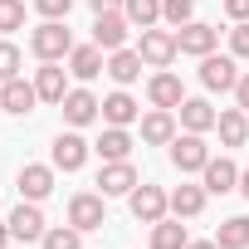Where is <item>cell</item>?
<instances>
[{"label":"cell","mask_w":249,"mask_h":249,"mask_svg":"<svg viewBox=\"0 0 249 249\" xmlns=\"http://www.w3.org/2000/svg\"><path fill=\"white\" fill-rule=\"evenodd\" d=\"M10 78H20V49L10 39H0V83H10Z\"/></svg>","instance_id":"obj_31"},{"label":"cell","mask_w":249,"mask_h":249,"mask_svg":"<svg viewBox=\"0 0 249 249\" xmlns=\"http://www.w3.org/2000/svg\"><path fill=\"white\" fill-rule=\"evenodd\" d=\"M107 73H112L122 88L137 83V78H142V54H137V49H112V54H107Z\"/></svg>","instance_id":"obj_21"},{"label":"cell","mask_w":249,"mask_h":249,"mask_svg":"<svg viewBox=\"0 0 249 249\" xmlns=\"http://www.w3.org/2000/svg\"><path fill=\"white\" fill-rule=\"evenodd\" d=\"M186 225L181 220H157L152 225V249H186Z\"/></svg>","instance_id":"obj_27"},{"label":"cell","mask_w":249,"mask_h":249,"mask_svg":"<svg viewBox=\"0 0 249 249\" xmlns=\"http://www.w3.org/2000/svg\"><path fill=\"white\" fill-rule=\"evenodd\" d=\"M200 83H205L210 93H230V88L239 83V64H234L230 54H205V59H200Z\"/></svg>","instance_id":"obj_6"},{"label":"cell","mask_w":249,"mask_h":249,"mask_svg":"<svg viewBox=\"0 0 249 249\" xmlns=\"http://www.w3.org/2000/svg\"><path fill=\"white\" fill-rule=\"evenodd\" d=\"M59 107H64V122H69V127H88V122H93V117L103 112V103H98V98H93L88 88H69Z\"/></svg>","instance_id":"obj_9"},{"label":"cell","mask_w":249,"mask_h":249,"mask_svg":"<svg viewBox=\"0 0 249 249\" xmlns=\"http://www.w3.org/2000/svg\"><path fill=\"white\" fill-rule=\"evenodd\" d=\"M137 54H142V64H152V69H166L181 49H176V30H142V44H137Z\"/></svg>","instance_id":"obj_5"},{"label":"cell","mask_w":249,"mask_h":249,"mask_svg":"<svg viewBox=\"0 0 249 249\" xmlns=\"http://www.w3.org/2000/svg\"><path fill=\"white\" fill-rule=\"evenodd\" d=\"M35 10H39L44 20H69V10H73V0H35Z\"/></svg>","instance_id":"obj_34"},{"label":"cell","mask_w":249,"mask_h":249,"mask_svg":"<svg viewBox=\"0 0 249 249\" xmlns=\"http://www.w3.org/2000/svg\"><path fill=\"white\" fill-rule=\"evenodd\" d=\"M200 176H205V191H210V196H230V191L239 186V166H234L230 157H210Z\"/></svg>","instance_id":"obj_15"},{"label":"cell","mask_w":249,"mask_h":249,"mask_svg":"<svg viewBox=\"0 0 249 249\" xmlns=\"http://www.w3.org/2000/svg\"><path fill=\"white\" fill-rule=\"evenodd\" d=\"M103 200H107V196L78 191V196L69 200V225H73V230H83V234H88V230H103V225H107V210H103Z\"/></svg>","instance_id":"obj_4"},{"label":"cell","mask_w":249,"mask_h":249,"mask_svg":"<svg viewBox=\"0 0 249 249\" xmlns=\"http://www.w3.org/2000/svg\"><path fill=\"white\" fill-rule=\"evenodd\" d=\"M230 54H234V59H249V20H239V25L230 30Z\"/></svg>","instance_id":"obj_33"},{"label":"cell","mask_w":249,"mask_h":249,"mask_svg":"<svg viewBox=\"0 0 249 249\" xmlns=\"http://www.w3.org/2000/svg\"><path fill=\"white\" fill-rule=\"evenodd\" d=\"M30 49H35L44 64H59L64 54H73V35L64 30V20H44V25L30 35Z\"/></svg>","instance_id":"obj_1"},{"label":"cell","mask_w":249,"mask_h":249,"mask_svg":"<svg viewBox=\"0 0 249 249\" xmlns=\"http://www.w3.org/2000/svg\"><path fill=\"white\" fill-rule=\"evenodd\" d=\"M215 132H220L225 147H244V142H249V117H244V107H225V112L215 117Z\"/></svg>","instance_id":"obj_18"},{"label":"cell","mask_w":249,"mask_h":249,"mask_svg":"<svg viewBox=\"0 0 249 249\" xmlns=\"http://www.w3.org/2000/svg\"><path fill=\"white\" fill-rule=\"evenodd\" d=\"M225 15L239 25V20H249V0H225Z\"/></svg>","instance_id":"obj_35"},{"label":"cell","mask_w":249,"mask_h":249,"mask_svg":"<svg viewBox=\"0 0 249 249\" xmlns=\"http://www.w3.org/2000/svg\"><path fill=\"white\" fill-rule=\"evenodd\" d=\"M234 103L249 112V73H239V83H234Z\"/></svg>","instance_id":"obj_36"},{"label":"cell","mask_w":249,"mask_h":249,"mask_svg":"<svg viewBox=\"0 0 249 249\" xmlns=\"http://www.w3.org/2000/svg\"><path fill=\"white\" fill-rule=\"evenodd\" d=\"M98 157H103V161H127V157H132L127 127H107V132L98 137Z\"/></svg>","instance_id":"obj_25"},{"label":"cell","mask_w":249,"mask_h":249,"mask_svg":"<svg viewBox=\"0 0 249 249\" xmlns=\"http://www.w3.org/2000/svg\"><path fill=\"white\" fill-rule=\"evenodd\" d=\"M5 225H10V234H15V239H25V244L44 239V230H49V225H44V210H39V200H25V205H20V210L5 220Z\"/></svg>","instance_id":"obj_10"},{"label":"cell","mask_w":249,"mask_h":249,"mask_svg":"<svg viewBox=\"0 0 249 249\" xmlns=\"http://www.w3.org/2000/svg\"><path fill=\"white\" fill-rule=\"evenodd\" d=\"M107 49H98V44H73V54H69V73L78 78V83H88V78H98L103 69H107V59H103Z\"/></svg>","instance_id":"obj_13"},{"label":"cell","mask_w":249,"mask_h":249,"mask_svg":"<svg viewBox=\"0 0 249 249\" xmlns=\"http://www.w3.org/2000/svg\"><path fill=\"white\" fill-rule=\"evenodd\" d=\"M191 15H196V0H161V20L166 25H191Z\"/></svg>","instance_id":"obj_30"},{"label":"cell","mask_w":249,"mask_h":249,"mask_svg":"<svg viewBox=\"0 0 249 249\" xmlns=\"http://www.w3.org/2000/svg\"><path fill=\"white\" fill-rule=\"evenodd\" d=\"M93 15H107V10H122V0H88Z\"/></svg>","instance_id":"obj_37"},{"label":"cell","mask_w":249,"mask_h":249,"mask_svg":"<svg viewBox=\"0 0 249 249\" xmlns=\"http://www.w3.org/2000/svg\"><path fill=\"white\" fill-rule=\"evenodd\" d=\"M205 210V186H176L171 191V215L176 220H196Z\"/></svg>","instance_id":"obj_23"},{"label":"cell","mask_w":249,"mask_h":249,"mask_svg":"<svg viewBox=\"0 0 249 249\" xmlns=\"http://www.w3.org/2000/svg\"><path fill=\"white\" fill-rule=\"evenodd\" d=\"M10 239H15V234H10V225H0V249H5Z\"/></svg>","instance_id":"obj_39"},{"label":"cell","mask_w":249,"mask_h":249,"mask_svg":"<svg viewBox=\"0 0 249 249\" xmlns=\"http://www.w3.org/2000/svg\"><path fill=\"white\" fill-rule=\"evenodd\" d=\"M83 161H88V142L78 132H59L54 137V166L59 171H78Z\"/></svg>","instance_id":"obj_16"},{"label":"cell","mask_w":249,"mask_h":249,"mask_svg":"<svg viewBox=\"0 0 249 249\" xmlns=\"http://www.w3.org/2000/svg\"><path fill=\"white\" fill-rule=\"evenodd\" d=\"M186 249H220L215 239H196V244H186Z\"/></svg>","instance_id":"obj_38"},{"label":"cell","mask_w":249,"mask_h":249,"mask_svg":"<svg viewBox=\"0 0 249 249\" xmlns=\"http://www.w3.org/2000/svg\"><path fill=\"white\" fill-rule=\"evenodd\" d=\"M25 25V0H0V30H20Z\"/></svg>","instance_id":"obj_32"},{"label":"cell","mask_w":249,"mask_h":249,"mask_svg":"<svg viewBox=\"0 0 249 249\" xmlns=\"http://www.w3.org/2000/svg\"><path fill=\"white\" fill-rule=\"evenodd\" d=\"M215 244H220V249H249V215H230V220H220Z\"/></svg>","instance_id":"obj_24"},{"label":"cell","mask_w":249,"mask_h":249,"mask_svg":"<svg viewBox=\"0 0 249 249\" xmlns=\"http://www.w3.org/2000/svg\"><path fill=\"white\" fill-rule=\"evenodd\" d=\"M171 137H176V117H171V107H157V112H147V117H142V142L166 147Z\"/></svg>","instance_id":"obj_19"},{"label":"cell","mask_w":249,"mask_h":249,"mask_svg":"<svg viewBox=\"0 0 249 249\" xmlns=\"http://www.w3.org/2000/svg\"><path fill=\"white\" fill-rule=\"evenodd\" d=\"M39 244H44V249H83V230H73V225H54V230H44Z\"/></svg>","instance_id":"obj_29"},{"label":"cell","mask_w":249,"mask_h":249,"mask_svg":"<svg viewBox=\"0 0 249 249\" xmlns=\"http://www.w3.org/2000/svg\"><path fill=\"white\" fill-rule=\"evenodd\" d=\"M35 103H39V88H35V83H25V78L0 83V112H15V117H25V112H35Z\"/></svg>","instance_id":"obj_11"},{"label":"cell","mask_w":249,"mask_h":249,"mask_svg":"<svg viewBox=\"0 0 249 249\" xmlns=\"http://www.w3.org/2000/svg\"><path fill=\"white\" fill-rule=\"evenodd\" d=\"M147 98H152V107H181L186 103V88H181V78L176 73H152L147 78Z\"/></svg>","instance_id":"obj_14"},{"label":"cell","mask_w":249,"mask_h":249,"mask_svg":"<svg viewBox=\"0 0 249 249\" xmlns=\"http://www.w3.org/2000/svg\"><path fill=\"white\" fill-rule=\"evenodd\" d=\"M103 117H107V127H127V122H137V98L132 93H107L103 98Z\"/></svg>","instance_id":"obj_20"},{"label":"cell","mask_w":249,"mask_h":249,"mask_svg":"<svg viewBox=\"0 0 249 249\" xmlns=\"http://www.w3.org/2000/svg\"><path fill=\"white\" fill-rule=\"evenodd\" d=\"M239 191H244V200H249V171H239Z\"/></svg>","instance_id":"obj_40"},{"label":"cell","mask_w":249,"mask_h":249,"mask_svg":"<svg viewBox=\"0 0 249 249\" xmlns=\"http://www.w3.org/2000/svg\"><path fill=\"white\" fill-rule=\"evenodd\" d=\"M215 39H220V30L205 25V20H191V25L176 30V49H181V54H196V59L215 54Z\"/></svg>","instance_id":"obj_7"},{"label":"cell","mask_w":249,"mask_h":249,"mask_svg":"<svg viewBox=\"0 0 249 249\" xmlns=\"http://www.w3.org/2000/svg\"><path fill=\"white\" fill-rule=\"evenodd\" d=\"M15 186H20L25 200H44V196L54 191V166H20Z\"/></svg>","instance_id":"obj_17"},{"label":"cell","mask_w":249,"mask_h":249,"mask_svg":"<svg viewBox=\"0 0 249 249\" xmlns=\"http://www.w3.org/2000/svg\"><path fill=\"white\" fill-rule=\"evenodd\" d=\"M127 205H132V215L142 220V225H157V220H166V210H171V196L161 191V186H132V196H127Z\"/></svg>","instance_id":"obj_2"},{"label":"cell","mask_w":249,"mask_h":249,"mask_svg":"<svg viewBox=\"0 0 249 249\" xmlns=\"http://www.w3.org/2000/svg\"><path fill=\"white\" fill-rule=\"evenodd\" d=\"M127 35H132V20L122 15V10H107V15H98V25H93V44L107 49V54L127 44Z\"/></svg>","instance_id":"obj_8"},{"label":"cell","mask_w":249,"mask_h":249,"mask_svg":"<svg viewBox=\"0 0 249 249\" xmlns=\"http://www.w3.org/2000/svg\"><path fill=\"white\" fill-rule=\"evenodd\" d=\"M35 88H39V98H44V103H64V93H69L64 69H59V64H44V69H39V78H35Z\"/></svg>","instance_id":"obj_26"},{"label":"cell","mask_w":249,"mask_h":249,"mask_svg":"<svg viewBox=\"0 0 249 249\" xmlns=\"http://www.w3.org/2000/svg\"><path fill=\"white\" fill-rule=\"evenodd\" d=\"M205 161H210V147H205V137L200 132H186V137H171V166L186 176V171H205Z\"/></svg>","instance_id":"obj_3"},{"label":"cell","mask_w":249,"mask_h":249,"mask_svg":"<svg viewBox=\"0 0 249 249\" xmlns=\"http://www.w3.org/2000/svg\"><path fill=\"white\" fill-rule=\"evenodd\" d=\"M132 186H137V171H132V161H103L98 196H132Z\"/></svg>","instance_id":"obj_12"},{"label":"cell","mask_w":249,"mask_h":249,"mask_svg":"<svg viewBox=\"0 0 249 249\" xmlns=\"http://www.w3.org/2000/svg\"><path fill=\"white\" fill-rule=\"evenodd\" d=\"M215 117H220V112H215L205 98H186V103H181V127H186V132H210Z\"/></svg>","instance_id":"obj_22"},{"label":"cell","mask_w":249,"mask_h":249,"mask_svg":"<svg viewBox=\"0 0 249 249\" xmlns=\"http://www.w3.org/2000/svg\"><path fill=\"white\" fill-rule=\"evenodd\" d=\"M122 15L132 25H142V30H152L161 20V0H122Z\"/></svg>","instance_id":"obj_28"}]
</instances>
